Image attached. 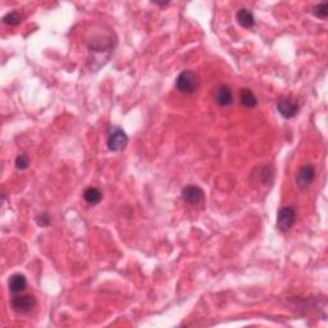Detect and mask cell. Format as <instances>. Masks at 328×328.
Masks as SVG:
<instances>
[{"label":"cell","mask_w":328,"mask_h":328,"mask_svg":"<svg viewBox=\"0 0 328 328\" xmlns=\"http://www.w3.org/2000/svg\"><path fill=\"white\" fill-rule=\"evenodd\" d=\"M313 13H314V16H315V17L322 18V20L327 18V16H328L327 3H320V4H318V6L314 7Z\"/></svg>","instance_id":"5bb4252c"},{"label":"cell","mask_w":328,"mask_h":328,"mask_svg":"<svg viewBox=\"0 0 328 328\" xmlns=\"http://www.w3.org/2000/svg\"><path fill=\"white\" fill-rule=\"evenodd\" d=\"M8 286L11 292L13 293L24 292L27 287L26 277H25L24 274H21V273H16V274H13V276L9 278Z\"/></svg>","instance_id":"9c48e42d"},{"label":"cell","mask_w":328,"mask_h":328,"mask_svg":"<svg viewBox=\"0 0 328 328\" xmlns=\"http://www.w3.org/2000/svg\"><path fill=\"white\" fill-rule=\"evenodd\" d=\"M182 200L187 204H199L204 200V191L199 186H186L181 192Z\"/></svg>","instance_id":"52a82bcc"},{"label":"cell","mask_w":328,"mask_h":328,"mask_svg":"<svg viewBox=\"0 0 328 328\" xmlns=\"http://www.w3.org/2000/svg\"><path fill=\"white\" fill-rule=\"evenodd\" d=\"M128 144V137L125 131L119 127H114L109 132L107 140V145L112 151H122L125 150Z\"/></svg>","instance_id":"3957f363"},{"label":"cell","mask_w":328,"mask_h":328,"mask_svg":"<svg viewBox=\"0 0 328 328\" xmlns=\"http://www.w3.org/2000/svg\"><path fill=\"white\" fill-rule=\"evenodd\" d=\"M11 305L17 314H27L36 306V299L32 295H17L11 300Z\"/></svg>","instance_id":"277c9868"},{"label":"cell","mask_w":328,"mask_h":328,"mask_svg":"<svg viewBox=\"0 0 328 328\" xmlns=\"http://www.w3.org/2000/svg\"><path fill=\"white\" fill-rule=\"evenodd\" d=\"M29 166H30V158L27 154H20L17 158H16V167H17V169L25 171V169L29 168Z\"/></svg>","instance_id":"9a60e30c"},{"label":"cell","mask_w":328,"mask_h":328,"mask_svg":"<svg viewBox=\"0 0 328 328\" xmlns=\"http://www.w3.org/2000/svg\"><path fill=\"white\" fill-rule=\"evenodd\" d=\"M22 20H24V16L17 11H15V12H9L4 16L3 24L8 25V26H17L22 22Z\"/></svg>","instance_id":"4fadbf2b"},{"label":"cell","mask_w":328,"mask_h":328,"mask_svg":"<svg viewBox=\"0 0 328 328\" xmlns=\"http://www.w3.org/2000/svg\"><path fill=\"white\" fill-rule=\"evenodd\" d=\"M296 221V210L292 206H285L278 210L277 214V228L282 232H287L292 228Z\"/></svg>","instance_id":"7a4b0ae2"},{"label":"cell","mask_w":328,"mask_h":328,"mask_svg":"<svg viewBox=\"0 0 328 328\" xmlns=\"http://www.w3.org/2000/svg\"><path fill=\"white\" fill-rule=\"evenodd\" d=\"M236 20H237L238 25L244 27V29H251L255 25V18H254L253 13L250 12L249 9H238L237 13H236Z\"/></svg>","instance_id":"30bf717a"},{"label":"cell","mask_w":328,"mask_h":328,"mask_svg":"<svg viewBox=\"0 0 328 328\" xmlns=\"http://www.w3.org/2000/svg\"><path fill=\"white\" fill-rule=\"evenodd\" d=\"M214 100L219 107H228V105L232 104L233 102L232 90H231L227 85H222V86L218 87L217 91H215Z\"/></svg>","instance_id":"ba28073f"},{"label":"cell","mask_w":328,"mask_h":328,"mask_svg":"<svg viewBox=\"0 0 328 328\" xmlns=\"http://www.w3.org/2000/svg\"><path fill=\"white\" fill-rule=\"evenodd\" d=\"M36 222H38V224L40 227H48L50 224V217L47 214V213H43V214L38 215Z\"/></svg>","instance_id":"2e32d148"},{"label":"cell","mask_w":328,"mask_h":328,"mask_svg":"<svg viewBox=\"0 0 328 328\" xmlns=\"http://www.w3.org/2000/svg\"><path fill=\"white\" fill-rule=\"evenodd\" d=\"M314 178H315V168L311 164H306L302 168H300V171L297 172L296 176V185L300 190L305 191L310 187V185L313 183Z\"/></svg>","instance_id":"5b68a950"},{"label":"cell","mask_w":328,"mask_h":328,"mask_svg":"<svg viewBox=\"0 0 328 328\" xmlns=\"http://www.w3.org/2000/svg\"><path fill=\"white\" fill-rule=\"evenodd\" d=\"M277 109L283 118H293L299 112V104L291 98H282L277 103Z\"/></svg>","instance_id":"8992f818"},{"label":"cell","mask_w":328,"mask_h":328,"mask_svg":"<svg viewBox=\"0 0 328 328\" xmlns=\"http://www.w3.org/2000/svg\"><path fill=\"white\" fill-rule=\"evenodd\" d=\"M240 102L246 108H255L258 105V99L254 93L249 89H242L240 91Z\"/></svg>","instance_id":"8fae6325"},{"label":"cell","mask_w":328,"mask_h":328,"mask_svg":"<svg viewBox=\"0 0 328 328\" xmlns=\"http://www.w3.org/2000/svg\"><path fill=\"white\" fill-rule=\"evenodd\" d=\"M84 199L87 204L90 205H96L99 204L103 199V195L96 187H89L84 191Z\"/></svg>","instance_id":"7c38bea8"},{"label":"cell","mask_w":328,"mask_h":328,"mask_svg":"<svg viewBox=\"0 0 328 328\" xmlns=\"http://www.w3.org/2000/svg\"><path fill=\"white\" fill-rule=\"evenodd\" d=\"M176 86L183 94H192L199 87V77L192 71H182L176 80Z\"/></svg>","instance_id":"6da1fadb"}]
</instances>
